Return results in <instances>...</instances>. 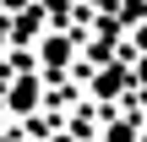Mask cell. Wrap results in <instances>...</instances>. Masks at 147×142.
Here are the masks:
<instances>
[{
  "instance_id": "2",
  "label": "cell",
  "mask_w": 147,
  "mask_h": 142,
  "mask_svg": "<svg viewBox=\"0 0 147 142\" xmlns=\"http://www.w3.org/2000/svg\"><path fill=\"white\" fill-rule=\"evenodd\" d=\"M131 137H136L131 126H115V131H109V142H131Z\"/></svg>"
},
{
  "instance_id": "1",
  "label": "cell",
  "mask_w": 147,
  "mask_h": 142,
  "mask_svg": "<svg viewBox=\"0 0 147 142\" xmlns=\"http://www.w3.org/2000/svg\"><path fill=\"white\" fill-rule=\"evenodd\" d=\"M33 99H38V82H33V77H22V82L11 88V109H22V115H27V109H33Z\"/></svg>"
},
{
  "instance_id": "5",
  "label": "cell",
  "mask_w": 147,
  "mask_h": 142,
  "mask_svg": "<svg viewBox=\"0 0 147 142\" xmlns=\"http://www.w3.org/2000/svg\"><path fill=\"white\" fill-rule=\"evenodd\" d=\"M55 142H71V137H55Z\"/></svg>"
},
{
  "instance_id": "4",
  "label": "cell",
  "mask_w": 147,
  "mask_h": 142,
  "mask_svg": "<svg viewBox=\"0 0 147 142\" xmlns=\"http://www.w3.org/2000/svg\"><path fill=\"white\" fill-rule=\"evenodd\" d=\"M142 44H147V27H142Z\"/></svg>"
},
{
  "instance_id": "3",
  "label": "cell",
  "mask_w": 147,
  "mask_h": 142,
  "mask_svg": "<svg viewBox=\"0 0 147 142\" xmlns=\"http://www.w3.org/2000/svg\"><path fill=\"white\" fill-rule=\"evenodd\" d=\"M0 5H5V11H16V5H27V0H0Z\"/></svg>"
}]
</instances>
